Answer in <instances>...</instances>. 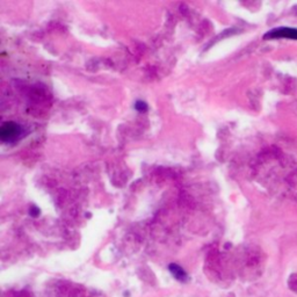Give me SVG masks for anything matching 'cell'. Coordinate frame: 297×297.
<instances>
[{"mask_svg": "<svg viewBox=\"0 0 297 297\" xmlns=\"http://www.w3.org/2000/svg\"><path fill=\"white\" fill-rule=\"evenodd\" d=\"M21 127L14 122H7V123L3 124L2 131H0V137L4 142H9V140H12L18 138V136L20 137L21 134Z\"/></svg>", "mask_w": 297, "mask_h": 297, "instance_id": "cell-1", "label": "cell"}, {"mask_svg": "<svg viewBox=\"0 0 297 297\" xmlns=\"http://www.w3.org/2000/svg\"><path fill=\"white\" fill-rule=\"evenodd\" d=\"M265 39H294L297 40V29L296 28H276L265 34Z\"/></svg>", "mask_w": 297, "mask_h": 297, "instance_id": "cell-2", "label": "cell"}, {"mask_svg": "<svg viewBox=\"0 0 297 297\" xmlns=\"http://www.w3.org/2000/svg\"><path fill=\"white\" fill-rule=\"evenodd\" d=\"M169 269H170V272L173 274V276L176 277L177 280H179V281H186V280H187V274H186L185 270L182 269L179 265L171 264L169 266Z\"/></svg>", "mask_w": 297, "mask_h": 297, "instance_id": "cell-3", "label": "cell"}, {"mask_svg": "<svg viewBox=\"0 0 297 297\" xmlns=\"http://www.w3.org/2000/svg\"><path fill=\"white\" fill-rule=\"evenodd\" d=\"M135 108L138 110V112L144 113L147 110V105L144 101H137L135 104Z\"/></svg>", "mask_w": 297, "mask_h": 297, "instance_id": "cell-4", "label": "cell"}, {"mask_svg": "<svg viewBox=\"0 0 297 297\" xmlns=\"http://www.w3.org/2000/svg\"><path fill=\"white\" fill-rule=\"evenodd\" d=\"M29 212H30V215H32L33 217H37V216L40 215V209L37 208V207H35V205H32V207H30Z\"/></svg>", "mask_w": 297, "mask_h": 297, "instance_id": "cell-5", "label": "cell"}]
</instances>
